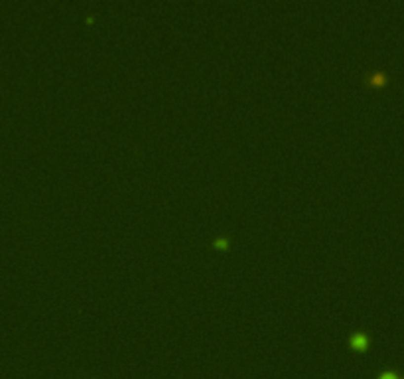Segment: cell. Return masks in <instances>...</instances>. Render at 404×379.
Instances as JSON below:
<instances>
[{
	"label": "cell",
	"instance_id": "cell-1",
	"mask_svg": "<svg viewBox=\"0 0 404 379\" xmlns=\"http://www.w3.org/2000/svg\"><path fill=\"white\" fill-rule=\"evenodd\" d=\"M349 344H351V348H353V350L363 352V350H367V348H369V338H367V334H363V332H355V334L351 336Z\"/></svg>",
	"mask_w": 404,
	"mask_h": 379
},
{
	"label": "cell",
	"instance_id": "cell-2",
	"mask_svg": "<svg viewBox=\"0 0 404 379\" xmlns=\"http://www.w3.org/2000/svg\"><path fill=\"white\" fill-rule=\"evenodd\" d=\"M369 83H373V85H385V83H387V73H383V71L373 73V75L369 77Z\"/></svg>",
	"mask_w": 404,
	"mask_h": 379
},
{
	"label": "cell",
	"instance_id": "cell-3",
	"mask_svg": "<svg viewBox=\"0 0 404 379\" xmlns=\"http://www.w3.org/2000/svg\"><path fill=\"white\" fill-rule=\"evenodd\" d=\"M379 379H399V378H397V374H393V372H385Z\"/></svg>",
	"mask_w": 404,
	"mask_h": 379
},
{
	"label": "cell",
	"instance_id": "cell-4",
	"mask_svg": "<svg viewBox=\"0 0 404 379\" xmlns=\"http://www.w3.org/2000/svg\"><path fill=\"white\" fill-rule=\"evenodd\" d=\"M215 245H217V247H225V245H227V239H217Z\"/></svg>",
	"mask_w": 404,
	"mask_h": 379
},
{
	"label": "cell",
	"instance_id": "cell-5",
	"mask_svg": "<svg viewBox=\"0 0 404 379\" xmlns=\"http://www.w3.org/2000/svg\"><path fill=\"white\" fill-rule=\"evenodd\" d=\"M401 379H404V378H401Z\"/></svg>",
	"mask_w": 404,
	"mask_h": 379
}]
</instances>
